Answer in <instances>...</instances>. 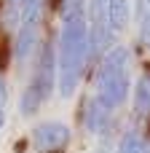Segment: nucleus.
I'll list each match as a JSON object with an SVG mask.
<instances>
[{
  "instance_id": "nucleus-3",
  "label": "nucleus",
  "mask_w": 150,
  "mask_h": 153,
  "mask_svg": "<svg viewBox=\"0 0 150 153\" xmlns=\"http://www.w3.org/2000/svg\"><path fill=\"white\" fill-rule=\"evenodd\" d=\"M54 75H56V51H54V43H43V48H40V62H38L35 78H32V83L38 86V91H40L43 102L51 97Z\"/></svg>"
},
{
  "instance_id": "nucleus-7",
  "label": "nucleus",
  "mask_w": 150,
  "mask_h": 153,
  "mask_svg": "<svg viewBox=\"0 0 150 153\" xmlns=\"http://www.w3.org/2000/svg\"><path fill=\"white\" fill-rule=\"evenodd\" d=\"M38 46H40V30H38V24H21L19 35H16V43H13V54L21 62H27Z\"/></svg>"
},
{
  "instance_id": "nucleus-11",
  "label": "nucleus",
  "mask_w": 150,
  "mask_h": 153,
  "mask_svg": "<svg viewBox=\"0 0 150 153\" xmlns=\"http://www.w3.org/2000/svg\"><path fill=\"white\" fill-rule=\"evenodd\" d=\"M134 108H137V116H145L150 110V81H148V75H140V81H137V89H134Z\"/></svg>"
},
{
  "instance_id": "nucleus-8",
  "label": "nucleus",
  "mask_w": 150,
  "mask_h": 153,
  "mask_svg": "<svg viewBox=\"0 0 150 153\" xmlns=\"http://www.w3.org/2000/svg\"><path fill=\"white\" fill-rule=\"evenodd\" d=\"M129 24V0H110L107 5V27L113 35H118Z\"/></svg>"
},
{
  "instance_id": "nucleus-9",
  "label": "nucleus",
  "mask_w": 150,
  "mask_h": 153,
  "mask_svg": "<svg viewBox=\"0 0 150 153\" xmlns=\"http://www.w3.org/2000/svg\"><path fill=\"white\" fill-rule=\"evenodd\" d=\"M40 105H43V97H40L38 86L30 81V86L21 91V100H19V113H21V116H35V113L40 110Z\"/></svg>"
},
{
  "instance_id": "nucleus-10",
  "label": "nucleus",
  "mask_w": 150,
  "mask_h": 153,
  "mask_svg": "<svg viewBox=\"0 0 150 153\" xmlns=\"http://www.w3.org/2000/svg\"><path fill=\"white\" fill-rule=\"evenodd\" d=\"M118 153H150V148H148V140L142 137V132L129 129L118 143Z\"/></svg>"
},
{
  "instance_id": "nucleus-6",
  "label": "nucleus",
  "mask_w": 150,
  "mask_h": 153,
  "mask_svg": "<svg viewBox=\"0 0 150 153\" xmlns=\"http://www.w3.org/2000/svg\"><path fill=\"white\" fill-rule=\"evenodd\" d=\"M83 126H86V132H91V134H105L107 129H110V108L107 105H102L97 97L94 100H89V102H83Z\"/></svg>"
},
{
  "instance_id": "nucleus-14",
  "label": "nucleus",
  "mask_w": 150,
  "mask_h": 153,
  "mask_svg": "<svg viewBox=\"0 0 150 153\" xmlns=\"http://www.w3.org/2000/svg\"><path fill=\"white\" fill-rule=\"evenodd\" d=\"M148 5L150 0H137V22H140V35H142V40L148 38Z\"/></svg>"
},
{
  "instance_id": "nucleus-1",
  "label": "nucleus",
  "mask_w": 150,
  "mask_h": 153,
  "mask_svg": "<svg viewBox=\"0 0 150 153\" xmlns=\"http://www.w3.org/2000/svg\"><path fill=\"white\" fill-rule=\"evenodd\" d=\"M91 43H89V24L86 19H72L62 24V35H59V59H56V70H59V94L62 97H72L83 67L91 62Z\"/></svg>"
},
{
  "instance_id": "nucleus-17",
  "label": "nucleus",
  "mask_w": 150,
  "mask_h": 153,
  "mask_svg": "<svg viewBox=\"0 0 150 153\" xmlns=\"http://www.w3.org/2000/svg\"><path fill=\"white\" fill-rule=\"evenodd\" d=\"M46 153H64V151H46Z\"/></svg>"
},
{
  "instance_id": "nucleus-5",
  "label": "nucleus",
  "mask_w": 150,
  "mask_h": 153,
  "mask_svg": "<svg viewBox=\"0 0 150 153\" xmlns=\"http://www.w3.org/2000/svg\"><path fill=\"white\" fill-rule=\"evenodd\" d=\"M129 48L126 46H113L105 51L102 62H99V70H97V81H105V78H113V75H123L126 67H129Z\"/></svg>"
},
{
  "instance_id": "nucleus-16",
  "label": "nucleus",
  "mask_w": 150,
  "mask_h": 153,
  "mask_svg": "<svg viewBox=\"0 0 150 153\" xmlns=\"http://www.w3.org/2000/svg\"><path fill=\"white\" fill-rule=\"evenodd\" d=\"M3 124H5V113H3V108H0V129H3Z\"/></svg>"
},
{
  "instance_id": "nucleus-15",
  "label": "nucleus",
  "mask_w": 150,
  "mask_h": 153,
  "mask_svg": "<svg viewBox=\"0 0 150 153\" xmlns=\"http://www.w3.org/2000/svg\"><path fill=\"white\" fill-rule=\"evenodd\" d=\"M5 100H8V86H5V78L0 75V108L5 105Z\"/></svg>"
},
{
  "instance_id": "nucleus-4",
  "label": "nucleus",
  "mask_w": 150,
  "mask_h": 153,
  "mask_svg": "<svg viewBox=\"0 0 150 153\" xmlns=\"http://www.w3.org/2000/svg\"><path fill=\"white\" fill-rule=\"evenodd\" d=\"M129 97V73L123 75H113V78H105V81H97V100L102 105H107L110 110L123 105Z\"/></svg>"
},
{
  "instance_id": "nucleus-2",
  "label": "nucleus",
  "mask_w": 150,
  "mask_h": 153,
  "mask_svg": "<svg viewBox=\"0 0 150 153\" xmlns=\"http://www.w3.org/2000/svg\"><path fill=\"white\" fill-rule=\"evenodd\" d=\"M32 143L40 153L46 151H64L70 143V129L59 121H43L32 129Z\"/></svg>"
},
{
  "instance_id": "nucleus-12",
  "label": "nucleus",
  "mask_w": 150,
  "mask_h": 153,
  "mask_svg": "<svg viewBox=\"0 0 150 153\" xmlns=\"http://www.w3.org/2000/svg\"><path fill=\"white\" fill-rule=\"evenodd\" d=\"M40 11H43V0H27L21 5L19 24H38L40 22Z\"/></svg>"
},
{
  "instance_id": "nucleus-13",
  "label": "nucleus",
  "mask_w": 150,
  "mask_h": 153,
  "mask_svg": "<svg viewBox=\"0 0 150 153\" xmlns=\"http://www.w3.org/2000/svg\"><path fill=\"white\" fill-rule=\"evenodd\" d=\"M86 19V0H62V22Z\"/></svg>"
}]
</instances>
